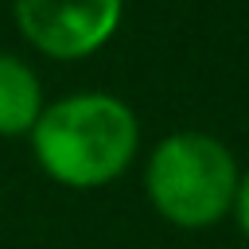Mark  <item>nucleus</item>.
Instances as JSON below:
<instances>
[{"mask_svg": "<svg viewBox=\"0 0 249 249\" xmlns=\"http://www.w3.org/2000/svg\"><path fill=\"white\" fill-rule=\"evenodd\" d=\"M16 31L54 62L97 54L124 19V0H12Z\"/></svg>", "mask_w": 249, "mask_h": 249, "instance_id": "7ed1b4c3", "label": "nucleus"}, {"mask_svg": "<svg viewBox=\"0 0 249 249\" xmlns=\"http://www.w3.org/2000/svg\"><path fill=\"white\" fill-rule=\"evenodd\" d=\"M230 218L237 222L241 237L249 241V167H245V171H241V179H237V191H233V206H230Z\"/></svg>", "mask_w": 249, "mask_h": 249, "instance_id": "39448f33", "label": "nucleus"}, {"mask_svg": "<svg viewBox=\"0 0 249 249\" xmlns=\"http://www.w3.org/2000/svg\"><path fill=\"white\" fill-rule=\"evenodd\" d=\"M241 163L226 140L202 128H179L156 140L144 160V198L175 230H210L230 218Z\"/></svg>", "mask_w": 249, "mask_h": 249, "instance_id": "f03ea898", "label": "nucleus"}, {"mask_svg": "<svg viewBox=\"0 0 249 249\" xmlns=\"http://www.w3.org/2000/svg\"><path fill=\"white\" fill-rule=\"evenodd\" d=\"M43 105L47 97L35 66L12 51H0V136H27Z\"/></svg>", "mask_w": 249, "mask_h": 249, "instance_id": "20e7f679", "label": "nucleus"}, {"mask_svg": "<svg viewBox=\"0 0 249 249\" xmlns=\"http://www.w3.org/2000/svg\"><path fill=\"white\" fill-rule=\"evenodd\" d=\"M27 144L51 183L66 191H101L132 167L140 152V121L124 97L78 89L43 105Z\"/></svg>", "mask_w": 249, "mask_h": 249, "instance_id": "f257e3e1", "label": "nucleus"}]
</instances>
